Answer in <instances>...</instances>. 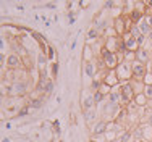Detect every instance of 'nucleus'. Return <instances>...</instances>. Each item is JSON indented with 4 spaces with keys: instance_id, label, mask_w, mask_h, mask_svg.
I'll use <instances>...</instances> for the list:
<instances>
[{
    "instance_id": "f257e3e1",
    "label": "nucleus",
    "mask_w": 152,
    "mask_h": 142,
    "mask_svg": "<svg viewBox=\"0 0 152 142\" xmlns=\"http://www.w3.org/2000/svg\"><path fill=\"white\" fill-rule=\"evenodd\" d=\"M99 57L104 60L107 70H117V66L120 65V58H118V53H113L110 50H107L105 47H100L99 50Z\"/></svg>"
},
{
    "instance_id": "f03ea898",
    "label": "nucleus",
    "mask_w": 152,
    "mask_h": 142,
    "mask_svg": "<svg viewBox=\"0 0 152 142\" xmlns=\"http://www.w3.org/2000/svg\"><path fill=\"white\" fill-rule=\"evenodd\" d=\"M117 76L120 79V82H125V81H131L133 79V68H131V63L128 61H120V65L117 66Z\"/></svg>"
},
{
    "instance_id": "7ed1b4c3",
    "label": "nucleus",
    "mask_w": 152,
    "mask_h": 142,
    "mask_svg": "<svg viewBox=\"0 0 152 142\" xmlns=\"http://www.w3.org/2000/svg\"><path fill=\"white\" fill-rule=\"evenodd\" d=\"M131 68H133V79L136 81H142L147 74V65L144 63H139V61H134L131 63Z\"/></svg>"
},
{
    "instance_id": "20e7f679",
    "label": "nucleus",
    "mask_w": 152,
    "mask_h": 142,
    "mask_svg": "<svg viewBox=\"0 0 152 142\" xmlns=\"http://www.w3.org/2000/svg\"><path fill=\"white\" fill-rule=\"evenodd\" d=\"M121 37H123V42H125L126 50H129V52H137V50L141 49V45H139V42H137V39L133 37L129 32H126V34L121 36Z\"/></svg>"
},
{
    "instance_id": "39448f33",
    "label": "nucleus",
    "mask_w": 152,
    "mask_h": 142,
    "mask_svg": "<svg viewBox=\"0 0 152 142\" xmlns=\"http://www.w3.org/2000/svg\"><path fill=\"white\" fill-rule=\"evenodd\" d=\"M7 66H8L12 71L20 70V68L23 66V58H20L18 53H10V55L7 57Z\"/></svg>"
},
{
    "instance_id": "423d86ee",
    "label": "nucleus",
    "mask_w": 152,
    "mask_h": 142,
    "mask_svg": "<svg viewBox=\"0 0 152 142\" xmlns=\"http://www.w3.org/2000/svg\"><path fill=\"white\" fill-rule=\"evenodd\" d=\"M107 131H108V121H105V119H100V121H97L96 125L92 126L91 134H92L94 137H97V136H105Z\"/></svg>"
},
{
    "instance_id": "0eeeda50",
    "label": "nucleus",
    "mask_w": 152,
    "mask_h": 142,
    "mask_svg": "<svg viewBox=\"0 0 152 142\" xmlns=\"http://www.w3.org/2000/svg\"><path fill=\"white\" fill-rule=\"evenodd\" d=\"M104 82L105 84H108L113 89V87H118L121 84L120 82V79H118V76H117V71L115 70H107V73H105V76H104Z\"/></svg>"
},
{
    "instance_id": "6e6552de",
    "label": "nucleus",
    "mask_w": 152,
    "mask_h": 142,
    "mask_svg": "<svg viewBox=\"0 0 152 142\" xmlns=\"http://www.w3.org/2000/svg\"><path fill=\"white\" fill-rule=\"evenodd\" d=\"M113 29L115 32H117L118 36H125L126 34V21H125V15H121V16H115L113 20Z\"/></svg>"
},
{
    "instance_id": "1a4fd4ad",
    "label": "nucleus",
    "mask_w": 152,
    "mask_h": 142,
    "mask_svg": "<svg viewBox=\"0 0 152 142\" xmlns=\"http://www.w3.org/2000/svg\"><path fill=\"white\" fill-rule=\"evenodd\" d=\"M151 60H152V52H149V50H146L144 47H141V49L136 52V61H139V63L147 65Z\"/></svg>"
},
{
    "instance_id": "9d476101",
    "label": "nucleus",
    "mask_w": 152,
    "mask_h": 142,
    "mask_svg": "<svg viewBox=\"0 0 152 142\" xmlns=\"http://www.w3.org/2000/svg\"><path fill=\"white\" fill-rule=\"evenodd\" d=\"M12 90H13V94H16V95H23V94H26L28 81H24V79H18V81H15V84L12 86Z\"/></svg>"
},
{
    "instance_id": "9b49d317",
    "label": "nucleus",
    "mask_w": 152,
    "mask_h": 142,
    "mask_svg": "<svg viewBox=\"0 0 152 142\" xmlns=\"http://www.w3.org/2000/svg\"><path fill=\"white\" fill-rule=\"evenodd\" d=\"M84 73L88 74V78L96 79L97 73H99V68H97L96 61H88V63H84Z\"/></svg>"
},
{
    "instance_id": "f8f14e48",
    "label": "nucleus",
    "mask_w": 152,
    "mask_h": 142,
    "mask_svg": "<svg viewBox=\"0 0 152 142\" xmlns=\"http://www.w3.org/2000/svg\"><path fill=\"white\" fill-rule=\"evenodd\" d=\"M107 100L110 102V103L121 105V92H120V86H118V87H113V90H112L110 95L107 97Z\"/></svg>"
},
{
    "instance_id": "ddd939ff",
    "label": "nucleus",
    "mask_w": 152,
    "mask_h": 142,
    "mask_svg": "<svg viewBox=\"0 0 152 142\" xmlns=\"http://www.w3.org/2000/svg\"><path fill=\"white\" fill-rule=\"evenodd\" d=\"M137 28H139V31L142 32L144 36H149L151 34V31H152V28L149 26V23H147V18L144 16L142 20L139 21V24H137Z\"/></svg>"
},
{
    "instance_id": "4468645a",
    "label": "nucleus",
    "mask_w": 152,
    "mask_h": 142,
    "mask_svg": "<svg viewBox=\"0 0 152 142\" xmlns=\"http://www.w3.org/2000/svg\"><path fill=\"white\" fill-rule=\"evenodd\" d=\"M126 16H128L129 20H131V23H133V24H139V21L142 20V18L146 16V15H144V13H141V12H137V10L133 8V12L129 13V15H126Z\"/></svg>"
},
{
    "instance_id": "2eb2a0df",
    "label": "nucleus",
    "mask_w": 152,
    "mask_h": 142,
    "mask_svg": "<svg viewBox=\"0 0 152 142\" xmlns=\"http://www.w3.org/2000/svg\"><path fill=\"white\" fill-rule=\"evenodd\" d=\"M94 105H96V102H94V97L91 94V95H88L84 99V102H83V110H84V113H86V111H89V110H92Z\"/></svg>"
},
{
    "instance_id": "dca6fc26",
    "label": "nucleus",
    "mask_w": 152,
    "mask_h": 142,
    "mask_svg": "<svg viewBox=\"0 0 152 142\" xmlns=\"http://www.w3.org/2000/svg\"><path fill=\"white\" fill-rule=\"evenodd\" d=\"M131 141H133V133L129 129H125L123 133H120L117 142H131ZM133 142H134V141H133Z\"/></svg>"
},
{
    "instance_id": "f3484780",
    "label": "nucleus",
    "mask_w": 152,
    "mask_h": 142,
    "mask_svg": "<svg viewBox=\"0 0 152 142\" xmlns=\"http://www.w3.org/2000/svg\"><path fill=\"white\" fill-rule=\"evenodd\" d=\"M134 103L141 108V107H147L149 100H147V97L144 95V94H136V95H134Z\"/></svg>"
},
{
    "instance_id": "a211bd4d",
    "label": "nucleus",
    "mask_w": 152,
    "mask_h": 142,
    "mask_svg": "<svg viewBox=\"0 0 152 142\" xmlns=\"http://www.w3.org/2000/svg\"><path fill=\"white\" fill-rule=\"evenodd\" d=\"M47 61H49V58H47V55L44 52H39V55H37V65H39V68L41 70H44V68L47 66Z\"/></svg>"
},
{
    "instance_id": "6ab92c4d",
    "label": "nucleus",
    "mask_w": 152,
    "mask_h": 142,
    "mask_svg": "<svg viewBox=\"0 0 152 142\" xmlns=\"http://www.w3.org/2000/svg\"><path fill=\"white\" fill-rule=\"evenodd\" d=\"M96 58H94V52H92V49H91V45H86L84 47V61L88 63V61H94Z\"/></svg>"
},
{
    "instance_id": "aec40b11",
    "label": "nucleus",
    "mask_w": 152,
    "mask_h": 142,
    "mask_svg": "<svg viewBox=\"0 0 152 142\" xmlns=\"http://www.w3.org/2000/svg\"><path fill=\"white\" fill-rule=\"evenodd\" d=\"M99 36H100V32L97 31L96 28H91V29L88 31V41H89V42H92V41L96 42L97 39H99Z\"/></svg>"
},
{
    "instance_id": "412c9836",
    "label": "nucleus",
    "mask_w": 152,
    "mask_h": 142,
    "mask_svg": "<svg viewBox=\"0 0 152 142\" xmlns=\"http://www.w3.org/2000/svg\"><path fill=\"white\" fill-rule=\"evenodd\" d=\"M92 97H94V102H96L97 105H100V103H104V102H105L107 99L105 97L102 95V94L99 92V90H97V92H92Z\"/></svg>"
},
{
    "instance_id": "4be33fe9",
    "label": "nucleus",
    "mask_w": 152,
    "mask_h": 142,
    "mask_svg": "<svg viewBox=\"0 0 152 142\" xmlns=\"http://www.w3.org/2000/svg\"><path fill=\"white\" fill-rule=\"evenodd\" d=\"M42 99H34V100H31L29 102V107L31 108H34V110H37V108H42Z\"/></svg>"
},
{
    "instance_id": "5701e85b",
    "label": "nucleus",
    "mask_w": 152,
    "mask_h": 142,
    "mask_svg": "<svg viewBox=\"0 0 152 142\" xmlns=\"http://www.w3.org/2000/svg\"><path fill=\"white\" fill-rule=\"evenodd\" d=\"M129 34H131L133 37H136V39H137V37H139L141 34H142V32L139 31V28H137V24H134V26L131 28V31H129Z\"/></svg>"
},
{
    "instance_id": "b1692460",
    "label": "nucleus",
    "mask_w": 152,
    "mask_h": 142,
    "mask_svg": "<svg viewBox=\"0 0 152 142\" xmlns=\"http://www.w3.org/2000/svg\"><path fill=\"white\" fill-rule=\"evenodd\" d=\"M144 95L147 97V100H152V86H144Z\"/></svg>"
},
{
    "instance_id": "393cba45",
    "label": "nucleus",
    "mask_w": 152,
    "mask_h": 142,
    "mask_svg": "<svg viewBox=\"0 0 152 142\" xmlns=\"http://www.w3.org/2000/svg\"><path fill=\"white\" fill-rule=\"evenodd\" d=\"M94 118H96V110H94V108H92V110H89V111H86V121H88V123H91Z\"/></svg>"
},
{
    "instance_id": "a878e982",
    "label": "nucleus",
    "mask_w": 152,
    "mask_h": 142,
    "mask_svg": "<svg viewBox=\"0 0 152 142\" xmlns=\"http://www.w3.org/2000/svg\"><path fill=\"white\" fill-rule=\"evenodd\" d=\"M23 66H26V68H28V70H29V71L32 70V61H31V58H28L26 55L23 57Z\"/></svg>"
},
{
    "instance_id": "bb28decb",
    "label": "nucleus",
    "mask_w": 152,
    "mask_h": 142,
    "mask_svg": "<svg viewBox=\"0 0 152 142\" xmlns=\"http://www.w3.org/2000/svg\"><path fill=\"white\" fill-rule=\"evenodd\" d=\"M53 90V81L52 79H49V81L45 82V87H44V92H47V94H50Z\"/></svg>"
},
{
    "instance_id": "cd10ccee",
    "label": "nucleus",
    "mask_w": 152,
    "mask_h": 142,
    "mask_svg": "<svg viewBox=\"0 0 152 142\" xmlns=\"http://www.w3.org/2000/svg\"><path fill=\"white\" fill-rule=\"evenodd\" d=\"M29 110H31V107H29V105H26L24 108H21V110L18 111V116H24V115H28V113H29Z\"/></svg>"
},
{
    "instance_id": "c85d7f7f",
    "label": "nucleus",
    "mask_w": 152,
    "mask_h": 142,
    "mask_svg": "<svg viewBox=\"0 0 152 142\" xmlns=\"http://www.w3.org/2000/svg\"><path fill=\"white\" fill-rule=\"evenodd\" d=\"M57 73H58V63H53L52 65V76L57 78Z\"/></svg>"
},
{
    "instance_id": "c756f323",
    "label": "nucleus",
    "mask_w": 152,
    "mask_h": 142,
    "mask_svg": "<svg viewBox=\"0 0 152 142\" xmlns=\"http://www.w3.org/2000/svg\"><path fill=\"white\" fill-rule=\"evenodd\" d=\"M147 126L152 128V110H149V113H147Z\"/></svg>"
},
{
    "instance_id": "7c9ffc66",
    "label": "nucleus",
    "mask_w": 152,
    "mask_h": 142,
    "mask_svg": "<svg viewBox=\"0 0 152 142\" xmlns=\"http://www.w3.org/2000/svg\"><path fill=\"white\" fill-rule=\"evenodd\" d=\"M47 52H49V53H47V58H49V60H53V49H52V47H49Z\"/></svg>"
},
{
    "instance_id": "2f4dec72",
    "label": "nucleus",
    "mask_w": 152,
    "mask_h": 142,
    "mask_svg": "<svg viewBox=\"0 0 152 142\" xmlns=\"http://www.w3.org/2000/svg\"><path fill=\"white\" fill-rule=\"evenodd\" d=\"M104 7H105V8H113V7H115V3H113V2H107Z\"/></svg>"
},
{
    "instance_id": "473e14b6",
    "label": "nucleus",
    "mask_w": 152,
    "mask_h": 142,
    "mask_svg": "<svg viewBox=\"0 0 152 142\" xmlns=\"http://www.w3.org/2000/svg\"><path fill=\"white\" fill-rule=\"evenodd\" d=\"M57 3H47V5H44V8H55Z\"/></svg>"
},
{
    "instance_id": "72a5a7b5",
    "label": "nucleus",
    "mask_w": 152,
    "mask_h": 142,
    "mask_svg": "<svg viewBox=\"0 0 152 142\" xmlns=\"http://www.w3.org/2000/svg\"><path fill=\"white\" fill-rule=\"evenodd\" d=\"M146 18H147V23H149V26L152 28V15H147Z\"/></svg>"
},
{
    "instance_id": "f704fd0d",
    "label": "nucleus",
    "mask_w": 152,
    "mask_h": 142,
    "mask_svg": "<svg viewBox=\"0 0 152 142\" xmlns=\"http://www.w3.org/2000/svg\"><path fill=\"white\" fill-rule=\"evenodd\" d=\"M147 71H149L151 74H152V60L149 61V63H147Z\"/></svg>"
},
{
    "instance_id": "c9c22d12",
    "label": "nucleus",
    "mask_w": 152,
    "mask_h": 142,
    "mask_svg": "<svg viewBox=\"0 0 152 142\" xmlns=\"http://www.w3.org/2000/svg\"><path fill=\"white\" fill-rule=\"evenodd\" d=\"M16 8L20 10V12H24V7L23 5H16Z\"/></svg>"
},
{
    "instance_id": "e433bc0d",
    "label": "nucleus",
    "mask_w": 152,
    "mask_h": 142,
    "mask_svg": "<svg viewBox=\"0 0 152 142\" xmlns=\"http://www.w3.org/2000/svg\"><path fill=\"white\" fill-rule=\"evenodd\" d=\"M147 41H149V42H152V31H151V34L147 36Z\"/></svg>"
},
{
    "instance_id": "4c0bfd02",
    "label": "nucleus",
    "mask_w": 152,
    "mask_h": 142,
    "mask_svg": "<svg viewBox=\"0 0 152 142\" xmlns=\"http://www.w3.org/2000/svg\"><path fill=\"white\" fill-rule=\"evenodd\" d=\"M2 142H10V139H8V137H3V139H2Z\"/></svg>"
},
{
    "instance_id": "58836bf2",
    "label": "nucleus",
    "mask_w": 152,
    "mask_h": 142,
    "mask_svg": "<svg viewBox=\"0 0 152 142\" xmlns=\"http://www.w3.org/2000/svg\"><path fill=\"white\" fill-rule=\"evenodd\" d=\"M136 142H147V141H136Z\"/></svg>"
},
{
    "instance_id": "ea45409f",
    "label": "nucleus",
    "mask_w": 152,
    "mask_h": 142,
    "mask_svg": "<svg viewBox=\"0 0 152 142\" xmlns=\"http://www.w3.org/2000/svg\"><path fill=\"white\" fill-rule=\"evenodd\" d=\"M104 142H110V141H104Z\"/></svg>"
}]
</instances>
